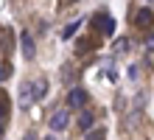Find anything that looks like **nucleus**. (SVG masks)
<instances>
[{"mask_svg": "<svg viewBox=\"0 0 154 140\" xmlns=\"http://www.w3.org/2000/svg\"><path fill=\"white\" fill-rule=\"evenodd\" d=\"M67 123H70L67 109H56V112L51 115V120H48V129H53V132H65V129H67Z\"/></svg>", "mask_w": 154, "mask_h": 140, "instance_id": "nucleus-1", "label": "nucleus"}, {"mask_svg": "<svg viewBox=\"0 0 154 140\" xmlns=\"http://www.w3.org/2000/svg\"><path fill=\"white\" fill-rule=\"evenodd\" d=\"M87 101V92L84 90H70V95H67V107H73V109H81V104Z\"/></svg>", "mask_w": 154, "mask_h": 140, "instance_id": "nucleus-2", "label": "nucleus"}, {"mask_svg": "<svg viewBox=\"0 0 154 140\" xmlns=\"http://www.w3.org/2000/svg\"><path fill=\"white\" fill-rule=\"evenodd\" d=\"M137 25L140 28H151L154 25V14L149 11V8H140V11H137Z\"/></svg>", "mask_w": 154, "mask_h": 140, "instance_id": "nucleus-3", "label": "nucleus"}, {"mask_svg": "<svg viewBox=\"0 0 154 140\" xmlns=\"http://www.w3.org/2000/svg\"><path fill=\"white\" fill-rule=\"evenodd\" d=\"M20 39H23V56H25V59H31V56H34V42H31V34H28V31H23V34H20Z\"/></svg>", "mask_w": 154, "mask_h": 140, "instance_id": "nucleus-4", "label": "nucleus"}, {"mask_svg": "<svg viewBox=\"0 0 154 140\" xmlns=\"http://www.w3.org/2000/svg\"><path fill=\"white\" fill-rule=\"evenodd\" d=\"M79 129H81V132L93 129V112H90V109H84V112L79 115Z\"/></svg>", "mask_w": 154, "mask_h": 140, "instance_id": "nucleus-5", "label": "nucleus"}, {"mask_svg": "<svg viewBox=\"0 0 154 140\" xmlns=\"http://www.w3.org/2000/svg\"><path fill=\"white\" fill-rule=\"evenodd\" d=\"M31 101H34V98H31V87H28V84H23V87H20V107L28 109Z\"/></svg>", "mask_w": 154, "mask_h": 140, "instance_id": "nucleus-6", "label": "nucleus"}, {"mask_svg": "<svg viewBox=\"0 0 154 140\" xmlns=\"http://www.w3.org/2000/svg\"><path fill=\"white\" fill-rule=\"evenodd\" d=\"M45 92H48V84H45V81H37V84L31 87V98L39 101V98H45Z\"/></svg>", "mask_w": 154, "mask_h": 140, "instance_id": "nucleus-7", "label": "nucleus"}, {"mask_svg": "<svg viewBox=\"0 0 154 140\" xmlns=\"http://www.w3.org/2000/svg\"><path fill=\"white\" fill-rule=\"evenodd\" d=\"M104 137H106L104 129H87L84 132V140H104Z\"/></svg>", "mask_w": 154, "mask_h": 140, "instance_id": "nucleus-8", "label": "nucleus"}, {"mask_svg": "<svg viewBox=\"0 0 154 140\" xmlns=\"http://www.w3.org/2000/svg\"><path fill=\"white\" fill-rule=\"evenodd\" d=\"M79 28H81V20H76V23H70V25L65 28V31H62V36H65V39H70V36H73V34L79 31Z\"/></svg>", "mask_w": 154, "mask_h": 140, "instance_id": "nucleus-9", "label": "nucleus"}, {"mask_svg": "<svg viewBox=\"0 0 154 140\" xmlns=\"http://www.w3.org/2000/svg\"><path fill=\"white\" fill-rule=\"evenodd\" d=\"M8 76H11V67L8 64H0V81H6Z\"/></svg>", "mask_w": 154, "mask_h": 140, "instance_id": "nucleus-10", "label": "nucleus"}, {"mask_svg": "<svg viewBox=\"0 0 154 140\" xmlns=\"http://www.w3.org/2000/svg\"><path fill=\"white\" fill-rule=\"evenodd\" d=\"M6 118V101H0V120Z\"/></svg>", "mask_w": 154, "mask_h": 140, "instance_id": "nucleus-11", "label": "nucleus"}, {"mask_svg": "<svg viewBox=\"0 0 154 140\" xmlns=\"http://www.w3.org/2000/svg\"><path fill=\"white\" fill-rule=\"evenodd\" d=\"M0 135H3V120H0Z\"/></svg>", "mask_w": 154, "mask_h": 140, "instance_id": "nucleus-12", "label": "nucleus"}, {"mask_svg": "<svg viewBox=\"0 0 154 140\" xmlns=\"http://www.w3.org/2000/svg\"><path fill=\"white\" fill-rule=\"evenodd\" d=\"M28 140H34V137H28Z\"/></svg>", "mask_w": 154, "mask_h": 140, "instance_id": "nucleus-13", "label": "nucleus"}, {"mask_svg": "<svg viewBox=\"0 0 154 140\" xmlns=\"http://www.w3.org/2000/svg\"><path fill=\"white\" fill-rule=\"evenodd\" d=\"M73 3H76V0H73Z\"/></svg>", "mask_w": 154, "mask_h": 140, "instance_id": "nucleus-14", "label": "nucleus"}]
</instances>
